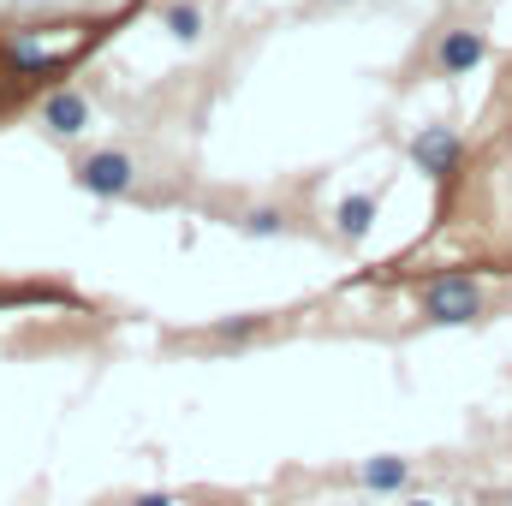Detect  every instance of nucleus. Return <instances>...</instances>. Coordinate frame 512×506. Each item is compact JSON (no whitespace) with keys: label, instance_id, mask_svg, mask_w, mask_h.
<instances>
[{"label":"nucleus","instance_id":"2","mask_svg":"<svg viewBox=\"0 0 512 506\" xmlns=\"http://www.w3.org/2000/svg\"><path fill=\"white\" fill-rule=\"evenodd\" d=\"M131 185H137V161L126 149H96L78 161V191H90V197H126Z\"/></svg>","mask_w":512,"mask_h":506},{"label":"nucleus","instance_id":"1","mask_svg":"<svg viewBox=\"0 0 512 506\" xmlns=\"http://www.w3.org/2000/svg\"><path fill=\"white\" fill-rule=\"evenodd\" d=\"M423 316L435 328H465V322L483 316V286L471 274H441V280L423 286Z\"/></svg>","mask_w":512,"mask_h":506},{"label":"nucleus","instance_id":"10","mask_svg":"<svg viewBox=\"0 0 512 506\" xmlns=\"http://www.w3.org/2000/svg\"><path fill=\"white\" fill-rule=\"evenodd\" d=\"M245 233H251V239H274V233H280V215H274V209H256L251 221H245Z\"/></svg>","mask_w":512,"mask_h":506},{"label":"nucleus","instance_id":"3","mask_svg":"<svg viewBox=\"0 0 512 506\" xmlns=\"http://www.w3.org/2000/svg\"><path fill=\"white\" fill-rule=\"evenodd\" d=\"M459 155H465V137L453 126H423L411 137V161H417L429 179H447V173L459 167Z\"/></svg>","mask_w":512,"mask_h":506},{"label":"nucleus","instance_id":"7","mask_svg":"<svg viewBox=\"0 0 512 506\" xmlns=\"http://www.w3.org/2000/svg\"><path fill=\"white\" fill-rule=\"evenodd\" d=\"M334 221H340V233H346V239H364V233H370V221H376V197H370V191H352V197H340Z\"/></svg>","mask_w":512,"mask_h":506},{"label":"nucleus","instance_id":"6","mask_svg":"<svg viewBox=\"0 0 512 506\" xmlns=\"http://www.w3.org/2000/svg\"><path fill=\"white\" fill-rule=\"evenodd\" d=\"M358 483H364V489H376V495H399V489L411 483V465H405V459H393V453H382V459H364Z\"/></svg>","mask_w":512,"mask_h":506},{"label":"nucleus","instance_id":"9","mask_svg":"<svg viewBox=\"0 0 512 506\" xmlns=\"http://www.w3.org/2000/svg\"><path fill=\"white\" fill-rule=\"evenodd\" d=\"M12 66H18V72H42V66H48V48L30 42V36H18V42H12Z\"/></svg>","mask_w":512,"mask_h":506},{"label":"nucleus","instance_id":"12","mask_svg":"<svg viewBox=\"0 0 512 506\" xmlns=\"http://www.w3.org/2000/svg\"><path fill=\"white\" fill-rule=\"evenodd\" d=\"M405 506H435V501H405Z\"/></svg>","mask_w":512,"mask_h":506},{"label":"nucleus","instance_id":"4","mask_svg":"<svg viewBox=\"0 0 512 506\" xmlns=\"http://www.w3.org/2000/svg\"><path fill=\"white\" fill-rule=\"evenodd\" d=\"M483 54H489V42H483L477 30H447L441 48H435V66H441L447 78H465V72L483 66Z\"/></svg>","mask_w":512,"mask_h":506},{"label":"nucleus","instance_id":"11","mask_svg":"<svg viewBox=\"0 0 512 506\" xmlns=\"http://www.w3.org/2000/svg\"><path fill=\"white\" fill-rule=\"evenodd\" d=\"M131 506H173V501H167V495H137Z\"/></svg>","mask_w":512,"mask_h":506},{"label":"nucleus","instance_id":"8","mask_svg":"<svg viewBox=\"0 0 512 506\" xmlns=\"http://www.w3.org/2000/svg\"><path fill=\"white\" fill-rule=\"evenodd\" d=\"M161 18H167V30H173L179 42H197V36H203V6H191V0H179V6H167Z\"/></svg>","mask_w":512,"mask_h":506},{"label":"nucleus","instance_id":"5","mask_svg":"<svg viewBox=\"0 0 512 506\" xmlns=\"http://www.w3.org/2000/svg\"><path fill=\"white\" fill-rule=\"evenodd\" d=\"M42 126L54 131V137H78V131H90V96H78V90H54V96L42 102Z\"/></svg>","mask_w":512,"mask_h":506}]
</instances>
